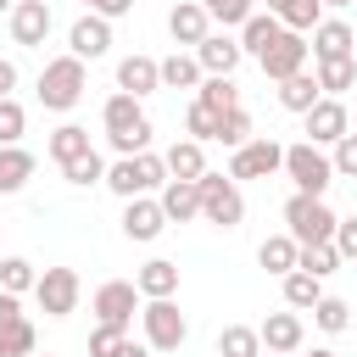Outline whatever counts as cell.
I'll use <instances>...</instances> for the list:
<instances>
[{"instance_id": "1", "label": "cell", "mask_w": 357, "mask_h": 357, "mask_svg": "<svg viewBox=\"0 0 357 357\" xmlns=\"http://www.w3.org/2000/svg\"><path fill=\"white\" fill-rule=\"evenodd\" d=\"M100 128H106V145H112L117 156H139V151H151V117H145V100H134V95H123V89L106 95V106H100Z\"/></svg>"}, {"instance_id": "2", "label": "cell", "mask_w": 357, "mask_h": 357, "mask_svg": "<svg viewBox=\"0 0 357 357\" xmlns=\"http://www.w3.org/2000/svg\"><path fill=\"white\" fill-rule=\"evenodd\" d=\"M117 201H134V195H156L167 184V167H162V151H139V156H117L106 162V178H100Z\"/></svg>"}, {"instance_id": "3", "label": "cell", "mask_w": 357, "mask_h": 357, "mask_svg": "<svg viewBox=\"0 0 357 357\" xmlns=\"http://www.w3.org/2000/svg\"><path fill=\"white\" fill-rule=\"evenodd\" d=\"M84 89H89V67H84L78 56H50L33 95H39L45 112H73V106L84 100Z\"/></svg>"}, {"instance_id": "4", "label": "cell", "mask_w": 357, "mask_h": 357, "mask_svg": "<svg viewBox=\"0 0 357 357\" xmlns=\"http://www.w3.org/2000/svg\"><path fill=\"white\" fill-rule=\"evenodd\" d=\"M279 173L296 184V195H329V184H335L329 151H324V145H312V139L284 145V167H279Z\"/></svg>"}, {"instance_id": "5", "label": "cell", "mask_w": 357, "mask_h": 357, "mask_svg": "<svg viewBox=\"0 0 357 357\" xmlns=\"http://www.w3.org/2000/svg\"><path fill=\"white\" fill-rule=\"evenodd\" d=\"M195 195H201V218L212 223V229H240L245 223V195H240V184L229 178V173H201L195 178Z\"/></svg>"}, {"instance_id": "6", "label": "cell", "mask_w": 357, "mask_h": 357, "mask_svg": "<svg viewBox=\"0 0 357 357\" xmlns=\"http://www.w3.org/2000/svg\"><path fill=\"white\" fill-rule=\"evenodd\" d=\"M284 234H290L296 245H324V240H335V206H329L324 195H296V190H290V201H284Z\"/></svg>"}, {"instance_id": "7", "label": "cell", "mask_w": 357, "mask_h": 357, "mask_svg": "<svg viewBox=\"0 0 357 357\" xmlns=\"http://www.w3.org/2000/svg\"><path fill=\"white\" fill-rule=\"evenodd\" d=\"M89 312H95V324H106V329L128 335V329H134V318H139V290H134V279H106V284H95Z\"/></svg>"}, {"instance_id": "8", "label": "cell", "mask_w": 357, "mask_h": 357, "mask_svg": "<svg viewBox=\"0 0 357 357\" xmlns=\"http://www.w3.org/2000/svg\"><path fill=\"white\" fill-rule=\"evenodd\" d=\"M139 329L151 351H178L190 340V318L178 312V301H139Z\"/></svg>"}, {"instance_id": "9", "label": "cell", "mask_w": 357, "mask_h": 357, "mask_svg": "<svg viewBox=\"0 0 357 357\" xmlns=\"http://www.w3.org/2000/svg\"><path fill=\"white\" fill-rule=\"evenodd\" d=\"M78 296H84L78 268H39L33 301H39V312H45V318H73V312H78Z\"/></svg>"}, {"instance_id": "10", "label": "cell", "mask_w": 357, "mask_h": 357, "mask_svg": "<svg viewBox=\"0 0 357 357\" xmlns=\"http://www.w3.org/2000/svg\"><path fill=\"white\" fill-rule=\"evenodd\" d=\"M284 167V145L273 139V134H251L234 156H229V178L234 184H245V178H273Z\"/></svg>"}, {"instance_id": "11", "label": "cell", "mask_w": 357, "mask_h": 357, "mask_svg": "<svg viewBox=\"0 0 357 357\" xmlns=\"http://www.w3.org/2000/svg\"><path fill=\"white\" fill-rule=\"evenodd\" d=\"M307 56H312V50H307V33H290V28H284V33H279V39H273V45L257 56V67H262V78L284 84V78L307 73Z\"/></svg>"}, {"instance_id": "12", "label": "cell", "mask_w": 357, "mask_h": 357, "mask_svg": "<svg viewBox=\"0 0 357 357\" xmlns=\"http://www.w3.org/2000/svg\"><path fill=\"white\" fill-rule=\"evenodd\" d=\"M257 340H262V357H296L301 346H307V324H301V312H268L262 324H257Z\"/></svg>"}, {"instance_id": "13", "label": "cell", "mask_w": 357, "mask_h": 357, "mask_svg": "<svg viewBox=\"0 0 357 357\" xmlns=\"http://www.w3.org/2000/svg\"><path fill=\"white\" fill-rule=\"evenodd\" d=\"M39 335L33 318L22 312V296H0V357H33Z\"/></svg>"}, {"instance_id": "14", "label": "cell", "mask_w": 357, "mask_h": 357, "mask_svg": "<svg viewBox=\"0 0 357 357\" xmlns=\"http://www.w3.org/2000/svg\"><path fill=\"white\" fill-rule=\"evenodd\" d=\"M190 56L201 61V73H206V78H234V67L245 61L240 39H234V33H223V28H212V33H206V39H201Z\"/></svg>"}, {"instance_id": "15", "label": "cell", "mask_w": 357, "mask_h": 357, "mask_svg": "<svg viewBox=\"0 0 357 357\" xmlns=\"http://www.w3.org/2000/svg\"><path fill=\"white\" fill-rule=\"evenodd\" d=\"M6 22H11V39L28 45V50H45V39H50V28H56V17H50L45 0H17Z\"/></svg>"}, {"instance_id": "16", "label": "cell", "mask_w": 357, "mask_h": 357, "mask_svg": "<svg viewBox=\"0 0 357 357\" xmlns=\"http://www.w3.org/2000/svg\"><path fill=\"white\" fill-rule=\"evenodd\" d=\"M106 50H112V22L95 17V11H84V17L67 28V56H78V61L89 67V61H100Z\"/></svg>"}, {"instance_id": "17", "label": "cell", "mask_w": 357, "mask_h": 357, "mask_svg": "<svg viewBox=\"0 0 357 357\" xmlns=\"http://www.w3.org/2000/svg\"><path fill=\"white\" fill-rule=\"evenodd\" d=\"M307 50H312V61H340V56H357V33L346 17H324L307 33Z\"/></svg>"}, {"instance_id": "18", "label": "cell", "mask_w": 357, "mask_h": 357, "mask_svg": "<svg viewBox=\"0 0 357 357\" xmlns=\"http://www.w3.org/2000/svg\"><path fill=\"white\" fill-rule=\"evenodd\" d=\"M301 134H307L312 145H324V151H329L340 134H351V117H346V106H340V100H329V95H324V100L301 117Z\"/></svg>"}, {"instance_id": "19", "label": "cell", "mask_w": 357, "mask_h": 357, "mask_svg": "<svg viewBox=\"0 0 357 357\" xmlns=\"http://www.w3.org/2000/svg\"><path fill=\"white\" fill-rule=\"evenodd\" d=\"M162 229H167V218H162L156 195H134V201H123V234H128L134 245L162 240Z\"/></svg>"}, {"instance_id": "20", "label": "cell", "mask_w": 357, "mask_h": 357, "mask_svg": "<svg viewBox=\"0 0 357 357\" xmlns=\"http://www.w3.org/2000/svg\"><path fill=\"white\" fill-rule=\"evenodd\" d=\"M167 33H173V45H184V50H195L206 33H212V17L201 11V0H178L173 11H167Z\"/></svg>"}, {"instance_id": "21", "label": "cell", "mask_w": 357, "mask_h": 357, "mask_svg": "<svg viewBox=\"0 0 357 357\" xmlns=\"http://www.w3.org/2000/svg\"><path fill=\"white\" fill-rule=\"evenodd\" d=\"M117 89L123 95H134V100H145V95H156L162 89V73H156V56H123L117 61Z\"/></svg>"}, {"instance_id": "22", "label": "cell", "mask_w": 357, "mask_h": 357, "mask_svg": "<svg viewBox=\"0 0 357 357\" xmlns=\"http://www.w3.org/2000/svg\"><path fill=\"white\" fill-rule=\"evenodd\" d=\"M134 290H139V301H173V296H178V262L151 257V262L134 273Z\"/></svg>"}, {"instance_id": "23", "label": "cell", "mask_w": 357, "mask_h": 357, "mask_svg": "<svg viewBox=\"0 0 357 357\" xmlns=\"http://www.w3.org/2000/svg\"><path fill=\"white\" fill-rule=\"evenodd\" d=\"M89 151H95V139H89L84 123H61V128H50V139H45V156H50L56 167H67V162H78V156H89Z\"/></svg>"}, {"instance_id": "24", "label": "cell", "mask_w": 357, "mask_h": 357, "mask_svg": "<svg viewBox=\"0 0 357 357\" xmlns=\"http://www.w3.org/2000/svg\"><path fill=\"white\" fill-rule=\"evenodd\" d=\"M156 206H162L167 223H190V218H201V195H195L190 178H167V184L156 190Z\"/></svg>"}, {"instance_id": "25", "label": "cell", "mask_w": 357, "mask_h": 357, "mask_svg": "<svg viewBox=\"0 0 357 357\" xmlns=\"http://www.w3.org/2000/svg\"><path fill=\"white\" fill-rule=\"evenodd\" d=\"M162 167H167V178H201L206 173V145H195V139H173L167 151H162Z\"/></svg>"}, {"instance_id": "26", "label": "cell", "mask_w": 357, "mask_h": 357, "mask_svg": "<svg viewBox=\"0 0 357 357\" xmlns=\"http://www.w3.org/2000/svg\"><path fill=\"white\" fill-rule=\"evenodd\" d=\"M33 167H39V156L28 145H0V195H17L33 178Z\"/></svg>"}, {"instance_id": "27", "label": "cell", "mask_w": 357, "mask_h": 357, "mask_svg": "<svg viewBox=\"0 0 357 357\" xmlns=\"http://www.w3.org/2000/svg\"><path fill=\"white\" fill-rule=\"evenodd\" d=\"M279 33H284V22H279L273 11H251V17L240 22V33H234V39H240V50H245V56H262Z\"/></svg>"}, {"instance_id": "28", "label": "cell", "mask_w": 357, "mask_h": 357, "mask_svg": "<svg viewBox=\"0 0 357 357\" xmlns=\"http://www.w3.org/2000/svg\"><path fill=\"white\" fill-rule=\"evenodd\" d=\"M156 73H162V89H201V61L190 56V50H173V56H162L156 61Z\"/></svg>"}, {"instance_id": "29", "label": "cell", "mask_w": 357, "mask_h": 357, "mask_svg": "<svg viewBox=\"0 0 357 357\" xmlns=\"http://www.w3.org/2000/svg\"><path fill=\"white\" fill-rule=\"evenodd\" d=\"M312 78L329 100H340L346 89H357V56H340V61H312Z\"/></svg>"}, {"instance_id": "30", "label": "cell", "mask_w": 357, "mask_h": 357, "mask_svg": "<svg viewBox=\"0 0 357 357\" xmlns=\"http://www.w3.org/2000/svg\"><path fill=\"white\" fill-rule=\"evenodd\" d=\"M318 100H324V89H318V78H312V73H296V78H284V84H279V106H284V112H296V117H307Z\"/></svg>"}, {"instance_id": "31", "label": "cell", "mask_w": 357, "mask_h": 357, "mask_svg": "<svg viewBox=\"0 0 357 357\" xmlns=\"http://www.w3.org/2000/svg\"><path fill=\"white\" fill-rule=\"evenodd\" d=\"M279 290H284V307H290V312H312V307H318V296H324V279H312V273L290 268V273L279 279Z\"/></svg>"}, {"instance_id": "32", "label": "cell", "mask_w": 357, "mask_h": 357, "mask_svg": "<svg viewBox=\"0 0 357 357\" xmlns=\"http://www.w3.org/2000/svg\"><path fill=\"white\" fill-rule=\"evenodd\" d=\"M296 251H301V245H296V240H290V234L279 229V234H268V240L257 245V262H262L268 273H279V279H284V273L296 268Z\"/></svg>"}, {"instance_id": "33", "label": "cell", "mask_w": 357, "mask_h": 357, "mask_svg": "<svg viewBox=\"0 0 357 357\" xmlns=\"http://www.w3.org/2000/svg\"><path fill=\"white\" fill-rule=\"evenodd\" d=\"M39 268L28 257H0V296H33Z\"/></svg>"}, {"instance_id": "34", "label": "cell", "mask_w": 357, "mask_h": 357, "mask_svg": "<svg viewBox=\"0 0 357 357\" xmlns=\"http://www.w3.org/2000/svg\"><path fill=\"white\" fill-rule=\"evenodd\" d=\"M218 357H262L257 324H223L218 329Z\"/></svg>"}, {"instance_id": "35", "label": "cell", "mask_w": 357, "mask_h": 357, "mask_svg": "<svg viewBox=\"0 0 357 357\" xmlns=\"http://www.w3.org/2000/svg\"><path fill=\"white\" fill-rule=\"evenodd\" d=\"M218 123H223V112H212V106H201V100L184 106V139L212 145V139H218Z\"/></svg>"}, {"instance_id": "36", "label": "cell", "mask_w": 357, "mask_h": 357, "mask_svg": "<svg viewBox=\"0 0 357 357\" xmlns=\"http://www.w3.org/2000/svg\"><path fill=\"white\" fill-rule=\"evenodd\" d=\"M296 268L301 273H312V279H329V273H340V251L324 240V245H301L296 251Z\"/></svg>"}, {"instance_id": "37", "label": "cell", "mask_w": 357, "mask_h": 357, "mask_svg": "<svg viewBox=\"0 0 357 357\" xmlns=\"http://www.w3.org/2000/svg\"><path fill=\"white\" fill-rule=\"evenodd\" d=\"M312 324H318L324 335H346V329H351V307H346L340 296H329V290H324V296H318V307H312Z\"/></svg>"}, {"instance_id": "38", "label": "cell", "mask_w": 357, "mask_h": 357, "mask_svg": "<svg viewBox=\"0 0 357 357\" xmlns=\"http://www.w3.org/2000/svg\"><path fill=\"white\" fill-rule=\"evenodd\" d=\"M201 11L212 17V28H223V33L234 28V33H240V22L257 11V0H201Z\"/></svg>"}, {"instance_id": "39", "label": "cell", "mask_w": 357, "mask_h": 357, "mask_svg": "<svg viewBox=\"0 0 357 357\" xmlns=\"http://www.w3.org/2000/svg\"><path fill=\"white\" fill-rule=\"evenodd\" d=\"M195 100L212 106V112H234V106H240V84H234V78H201Z\"/></svg>"}, {"instance_id": "40", "label": "cell", "mask_w": 357, "mask_h": 357, "mask_svg": "<svg viewBox=\"0 0 357 357\" xmlns=\"http://www.w3.org/2000/svg\"><path fill=\"white\" fill-rule=\"evenodd\" d=\"M61 178H67L73 190H89V184H100V178H106V156H100V151H89V156L67 162V167H61Z\"/></svg>"}, {"instance_id": "41", "label": "cell", "mask_w": 357, "mask_h": 357, "mask_svg": "<svg viewBox=\"0 0 357 357\" xmlns=\"http://www.w3.org/2000/svg\"><path fill=\"white\" fill-rule=\"evenodd\" d=\"M279 22H284L290 33H312V28L324 22V6H318V0H290V6L279 11Z\"/></svg>"}, {"instance_id": "42", "label": "cell", "mask_w": 357, "mask_h": 357, "mask_svg": "<svg viewBox=\"0 0 357 357\" xmlns=\"http://www.w3.org/2000/svg\"><path fill=\"white\" fill-rule=\"evenodd\" d=\"M22 134H28V112L17 95H6L0 100V145H22Z\"/></svg>"}, {"instance_id": "43", "label": "cell", "mask_w": 357, "mask_h": 357, "mask_svg": "<svg viewBox=\"0 0 357 357\" xmlns=\"http://www.w3.org/2000/svg\"><path fill=\"white\" fill-rule=\"evenodd\" d=\"M251 139V112L245 106H234V112H223V123H218V145H229V151H240Z\"/></svg>"}, {"instance_id": "44", "label": "cell", "mask_w": 357, "mask_h": 357, "mask_svg": "<svg viewBox=\"0 0 357 357\" xmlns=\"http://www.w3.org/2000/svg\"><path fill=\"white\" fill-rule=\"evenodd\" d=\"M329 167H335V178H357V134H340L329 145Z\"/></svg>"}, {"instance_id": "45", "label": "cell", "mask_w": 357, "mask_h": 357, "mask_svg": "<svg viewBox=\"0 0 357 357\" xmlns=\"http://www.w3.org/2000/svg\"><path fill=\"white\" fill-rule=\"evenodd\" d=\"M329 245L340 251V262H357V212L351 218H335V240Z\"/></svg>"}, {"instance_id": "46", "label": "cell", "mask_w": 357, "mask_h": 357, "mask_svg": "<svg viewBox=\"0 0 357 357\" xmlns=\"http://www.w3.org/2000/svg\"><path fill=\"white\" fill-rule=\"evenodd\" d=\"M128 335H117V329H106V324H95L89 329V357H117V346H123Z\"/></svg>"}, {"instance_id": "47", "label": "cell", "mask_w": 357, "mask_h": 357, "mask_svg": "<svg viewBox=\"0 0 357 357\" xmlns=\"http://www.w3.org/2000/svg\"><path fill=\"white\" fill-rule=\"evenodd\" d=\"M84 11H95V17L117 22V17H128V11H134V0H84Z\"/></svg>"}, {"instance_id": "48", "label": "cell", "mask_w": 357, "mask_h": 357, "mask_svg": "<svg viewBox=\"0 0 357 357\" xmlns=\"http://www.w3.org/2000/svg\"><path fill=\"white\" fill-rule=\"evenodd\" d=\"M11 89H17V61H6V56H0V100H6Z\"/></svg>"}, {"instance_id": "49", "label": "cell", "mask_w": 357, "mask_h": 357, "mask_svg": "<svg viewBox=\"0 0 357 357\" xmlns=\"http://www.w3.org/2000/svg\"><path fill=\"white\" fill-rule=\"evenodd\" d=\"M117 357H156V351H151L145 340H123V346H117Z\"/></svg>"}, {"instance_id": "50", "label": "cell", "mask_w": 357, "mask_h": 357, "mask_svg": "<svg viewBox=\"0 0 357 357\" xmlns=\"http://www.w3.org/2000/svg\"><path fill=\"white\" fill-rule=\"evenodd\" d=\"M284 6H290V0H262V11H273V17H279Z\"/></svg>"}, {"instance_id": "51", "label": "cell", "mask_w": 357, "mask_h": 357, "mask_svg": "<svg viewBox=\"0 0 357 357\" xmlns=\"http://www.w3.org/2000/svg\"><path fill=\"white\" fill-rule=\"evenodd\" d=\"M318 6H329V11H346V6H351V0H318Z\"/></svg>"}, {"instance_id": "52", "label": "cell", "mask_w": 357, "mask_h": 357, "mask_svg": "<svg viewBox=\"0 0 357 357\" xmlns=\"http://www.w3.org/2000/svg\"><path fill=\"white\" fill-rule=\"evenodd\" d=\"M301 357H335V351H329V346H312V351H301Z\"/></svg>"}, {"instance_id": "53", "label": "cell", "mask_w": 357, "mask_h": 357, "mask_svg": "<svg viewBox=\"0 0 357 357\" xmlns=\"http://www.w3.org/2000/svg\"><path fill=\"white\" fill-rule=\"evenodd\" d=\"M11 6H17V0H0V17H11Z\"/></svg>"}, {"instance_id": "54", "label": "cell", "mask_w": 357, "mask_h": 357, "mask_svg": "<svg viewBox=\"0 0 357 357\" xmlns=\"http://www.w3.org/2000/svg\"><path fill=\"white\" fill-rule=\"evenodd\" d=\"M33 357H56V351H33Z\"/></svg>"}]
</instances>
